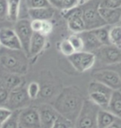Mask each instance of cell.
<instances>
[{"label": "cell", "instance_id": "obj_1", "mask_svg": "<svg viewBox=\"0 0 121 128\" xmlns=\"http://www.w3.org/2000/svg\"><path fill=\"white\" fill-rule=\"evenodd\" d=\"M85 98L83 94L76 86L64 88L56 96L53 107L62 116L74 123L81 112Z\"/></svg>", "mask_w": 121, "mask_h": 128}, {"label": "cell", "instance_id": "obj_2", "mask_svg": "<svg viewBox=\"0 0 121 128\" xmlns=\"http://www.w3.org/2000/svg\"><path fill=\"white\" fill-rule=\"evenodd\" d=\"M28 59L29 58L23 50L0 48V63L7 72L24 75L28 70Z\"/></svg>", "mask_w": 121, "mask_h": 128}, {"label": "cell", "instance_id": "obj_3", "mask_svg": "<svg viewBox=\"0 0 121 128\" xmlns=\"http://www.w3.org/2000/svg\"><path fill=\"white\" fill-rule=\"evenodd\" d=\"M100 108L90 99H85L74 128H97V114Z\"/></svg>", "mask_w": 121, "mask_h": 128}, {"label": "cell", "instance_id": "obj_4", "mask_svg": "<svg viewBox=\"0 0 121 128\" xmlns=\"http://www.w3.org/2000/svg\"><path fill=\"white\" fill-rule=\"evenodd\" d=\"M100 1V0H91L86 4L81 5L86 30H93L106 25L99 12Z\"/></svg>", "mask_w": 121, "mask_h": 128}, {"label": "cell", "instance_id": "obj_5", "mask_svg": "<svg viewBox=\"0 0 121 128\" xmlns=\"http://www.w3.org/2000/svg\"><path fill=\"white\" fill-rule=\"evenodd\" d=\"M113 91L114 90L104 83L93 80L89 83L88 86L89 99L96 104L100 108L106 109Z\"/></svg>", "mask_w": 121, "mask_h": 128}, {"label": "cell", "instance_id": "obj_6", "mask_svg": "<svg viewBox=\"0 0 121 128\" xmlns=\"http://www.w3.org/2000/svg\"><path fill=\"white\" fill-rule=\"evenodd\" d=\"M93 80L104 83L112 90H121V73L116 69L103 66L91 73Z\"/></svg>", "mask_w": 121, "mask_h": 128}, {"label": "cell", "instance_id": "obj_7", "mask_svg": "<svg viewBox=\"0 0 121 128\" xmlns=\"http://www.w3.org/2000/svg\"><path fill=\"white\" fill-rule=\"evenodd\" d=\"M96 62L102 66L118 65L121 63V48L112 44L104 45L95 52Z\"/></svg>", "mask_w": 121, "mask_h": 128}, {"label": "cell", "instance_id": "obj_8", "mask_svg": "<svg viewBox=\"0 0 121 128\" xmlns=\"http://www.w3.org/2000/svg\"><path fill=\"white\" fill-rule=\"evenodd\" d=\"M31 101L32 100L27 94V88L24 86V83H22L21 86L9 92L8 99L5 108L12 112L15 110H21L30 106Z\"/></svg>", "mask_w": 121, "mask_h": 128}, {"label": "cell", "instance_id": "obj_9", "mask_svg": "<svg viewBox=\"0 0 121 128\" xmlns=\"http://www.w3.org/2000/svg\"><path fill=\"white\" fill-rule=\"evenodd\" d=\"M67 60L77 72H85L91 70L95 66L96 58L94 52L81 51V52H75L73 54L67 57Z\"/></svg>", "mask_w": 121, "mask_h": 128}, {"label": "cell", "instance_id": "obj_10", "mask_svg": "<svg viewBox=\"0 0 121 128\" xmlns=\"http://www.w3.org/2000/svg\"><path fill=\"white\" fill-rule=\"evenodd\" d=\"M62 17L66 20L68 29L72 33H81L86 30V26L82 18L81 6L66 12H61Z\"/></svg>", "mask_w": 121, "mask_h": 128}, {"label": "cell", "instance_id": "obj_11", "mask_svg": "<svg viewBox=\"0 0 121 128\" xmlns=\"http://www.w3.org/2000/svg\"><path fill=\"white\" fill-rule=\"evenodd\" d=\"M14 31L17 33L20 42H21L22 50L28 56V49L31 38L32 37L33 31L31 28V21L28 18H19L15 22Z\"/></svg>", "mask_w": 121, "mask_h": 128}, {"label": "cell", "instance_id": "obj_12", "mask_svg": "<svg viewBox=\"0 0 121 128\" xmlns=\"http://www.w3.org/2000/svg\"><path fill=\"white\" fill-rule=\"evenodd\" d=\"M19 128H41L37 107L28 106L19 112Z\"/></svg>", "mask_w": 121, "mask_h": 128}, {"label": "cell", "instance_id": "obj_13", "mask_svg": "<svg viewBox=\"0 0 121 128\" xmlns=\"http://www.w3.org/2000/svg\"><path fill=\"white\" fill-rule=\"evenodd\" d=\"M37 107L39 112L41 128H51L60 114L50 104L42 103Z\"/></svg>", "mask_w": 121, "mask_h": 128}, {"label": "cell", "instance_id": "obj_14", "mask_svg": "<svg viewBox=\"0 0 121 128\" xmlns=\"http://www.w3.org/2000/svg\"><path fill=\"white\" fill-rule=\"evenodd\" d=\"M0 44L1 47L11 50H22L17 33L14 29L9 28H2L0 29Z\"/></svg>", "mask_w": 121, "mask_h": 128}, {"label": "cell", "instance_id": "obj_15", "mask_svg": "<svg viewBox=\"0 0 121 128\" xmlns=\"http://www.w3.org/2000/svg\"><path fill=\"white\" fill-rule=\"evenodd\" d=\"M47 37L40 32H33L31 38L29 49H28V58H34L44 50L47 44Z\"/></svg>", "mask_w": 121, "mask_h": 128}, {"label": "cell", "instance_id": "obj_16", "mask_svg": "<svg viewBox=\"0 0 121 128\" xmlns=\"http://www.w3.org/2000/svg\"><path fill=\"white\" fill-rule=\"evenodd\" d=\"M84 42V51L90 52H96L102 46H104L92 30H85L80 33Z\"/></svg>", "mask_w": 121, "mask_h": 128}, {"label": "cell", "instance_id": "obj_17", "mask_svg": "<svg viewBox=\"0 0 121 128\" xmlns=\"http://www.w3.org/2000/svg\"><path fill=\"white\" fill-rule=\"evenodd\" d=\"M99 12L106 25L114 26L120 24L121 20V8H99Z\"/></svg>", "mask_w": 121, "mask_h": 128}, {"label": "cell", "instance_id": "obj_18", "mask_svg": "<svg viewBox=\"0 0 121 128\" xmlns=\"http://www.w3.org/2000/svg\"><path fill=\"white\" fill-rule=\"evenodd\" d=\"M55 9L53 7L27 9V14L31 19H38L45 21L51 20L55 15Z\"/></svg>", "mask_w": 121, "mask_h": 128}, {"label": "cell", "instance_id": "obj_19", "mask_svg": "<svg viewBox=\"0 0 121 128\" xmlns=\"http://www.w3.org/2000/svg\"><path fill=\"white\" fill-rule=\"evenodd\" d=\"M1 83L2 85L5 86L8 91H12V89L21 86L22 83H24L22 75L12 72H7L2 76Z\"/></svg>", "mask_w": 121, "mask_h": 128}, {"label": "cell", "instance_id": "obj_20", "mask_svg": "<svg viewBox=\"0 0 121 128\" xmlns=\"http://www.w3.org/2000/svg\"><path fill=\"white\" fill-rule=\"evenodd\" d=\"M106 110L121 118V90H114L110 96Z\"/></svg>", "mask_w": 121, "mask_h": 128}, {"label": "cell", "instance_id": "obj_21", "mask_svg": "<svg viewBox=\"0 0 121 128\" xmlns=\"http://www.w3.org/2000/svg\"><path fill=\"white\" fill-rule=\"evenodd\" d=\"M116 119L117 116L108 110L100 108L97 114V128H106Z\"/></svg>", "mask_w": 121, "mask_h": 128}, {"label": "cell", "instance_id": "obj_22", "mask_svg": "<svg viewBox=\"0 0 121 128\" xmlns=\"http://www.w3.org/2000/svg\"><path fill=\"white\" fill-rule=\"evenodd\" d=\"M22 0H7V19L15 22L19 19Z\"/></svg>", "mask_w": 121, "mask_h": 128}, {"label": "cell", "instance_id": "obj_23", "mask_svg": "<svg viewBox=\"0 0 121 128\" xmlns=\"http://www.w3.org/2000/svg\"><path fill=\"white\" fill-rule=\"evenodd\" d=\"M110 44L121 48V25L117 24L110 26L109 31Z\"/></svg>", "mask_w": 121, "mask_h": 128}, {"label": "cell", "instance_id": "obj_24", "mask_svg": "<svg viewBox=\"0 0 121 128\" xmlns=\"http://www.w3.org/2000/svg\"><path fill=\"white\" fill-rule=\"evenodd\" d=\"M20 110L12 111L11 115L1 124V128H19Z\"/></svg>", "mask_w": 121, "mask_h": 128}, {"label": "cell", "instance_id": "obj_25", "mask_svg": "<svg viewBox=\"0 0 121 128\" xmlns=\"http://www.w3.org/2000/svg\"><path fill=\"white\" fill-rule=\"evenodd\" d=\"M110 26L105 25V26L98 28L93 29L92 31L96 34V36L100 40V42L103 45H110V38H109V31Z\"/></svg>", "mask_w": 121, "mask_h": 128}, {"label": "cell", "instance_id": "obj_26", "mask_svg": "<svg viewBox=\"0 0 121 128\" xmlns=\"http://www.w3.org/2000/svg\"><path fill=\"white\" fill-rule=\"evenodd\" d=\"M57 49L61 54L66 56V58L75 52L74 48L72 45H71V43L70 42V41L68 40V38L62 39L61 42L57 43Z\"/></svg>", "mask_w": 121, "mask_h": 128}, {"label": "cell", "instance_id": "obj_27", "mask_svg": "<svg viewBox=\"0 0 121 128\" xmlns=\"http://www.w3.org/2000/svg\"><path fill=\"white\" fill-rule=\"evenodd\" d=\"M56 91V86H55V84L53 85L51 82H46L43 84L42 86H41L39 96H42V98L43 99L51 98V97L55 95Z\"/></svg>", "mask_w": 121, "mask_h": 128}, {"label": "cell", "instance_id": "obj_28", "mask_svg": "<svg viewBox=\"0 0 121 128\" xmlns=\"http://www.w3.org/2000/svg\"><path fill=\"white\" fill-rule=\"evenodd\" d=\"M67 38L72 45L75 52L84 51V42L80 33H72Z\"/></svg>", "mask_w": 121, "mask_h": 128}, {"label": "cell", "instance_id": "obj_29", "mask_svg": "<svg viewBox=\"0 0 121 128\" xmlns=\"http://www.w3.org/2000/svg\"><path fill=\"white\" fill-rule=\"evenodd\" d=\"M40 90H41V86L37 82H32L27 86V94L31 100H36L39 96Z\"/></svg>", "mask_w": 121, "mask_h": 128}, {"label": "cell", "instance_id": "obj_30", "mask_svg": "<svg viewBox=\"0 0 121 128\" xmlns=\"http://www.w3.org/2000/svg\"><path fill=\"white\" fill-rule=\"evenodd\" d=\"M25 5L27 9L51 7L48 0H25Z\"/></svg>", "mask_w": 121, "mask_h": 128}, {"label": "cell", "instance_id": "obj_31", "mask_svg": "<svg viewBox=\"0 0 121 128\" xmlns=\"http://www.w3.org/2000/svg\"><path fill=\"white\" fill-rule=\"evenodd\" d=\"M74 127V123L66 117L59 115L51 128H71Z\"/></svg>", "mask_w": 121, "mask_h": 128}, {"label": "cell", "instance_id": "obj_32", "mask_svg": "<svg viewBox=\"0 0 121 128\" xmlns=\"http://www.w3.org/2000/svg\"><path fill=\"white\" fill-rule=\"evenodd\" d=\"M100 8H121V0H100Z\"/></svg>", "mask_w": 121, "mask_h": 128}, {"label": "cell", "instance_id": "obj_33", "mask_svg": "<svg viewBox=\"0 0 121 128\" xmlns=\"http://www.w3.org/2000/svg\"><path fill=\"white\" fill-rule=\"evenodd\" d=\"M9 92L2 85H0V107H5L8 99Z\"/></svg>", "mask_w": 121, "mask_h": 128}, {"label": "cell", "instance_id": "obj_34", "mask_svg": "<svg viewBox=\"0 0 121 128\" xmlns=\"http://www.w3.org/2000/svg\"><path fill=\"white\" fill-rule=\"evenodd\" d=\"M79 6L78 0H64L61 5V12H66Z\"/></svg>", "mask_w": 121, "mask_h": 128}, {"label": "cell", "instance_id": "obj_35", "mask_svg": "<svg viewBox=\"0 0 121 128\" xmlns=\"http://www.w3.org/2000/svg\"><path fill=\"white\" fill-rule=\"evenodd\" d=\"M53 31V24L50 20H45V21H42V29H41L40 33L42 35L47 36L51 33Z\"/></svg>", "mask_w": 121, "mask_h": 128}, {"label": "cell", "instance_id": "obj_36", "mask_svg": "<svg viewBox=\"0 0 121 128\" xmlns=\"http://www.w3.org/2000/svg\"><path fill=\"white\" fill-rule=\"evenodd\" d=\"M7 19V0H0V22Z\"/></svg>", "mask_w": 121, "mask_h": 128}, {"label": "cell", "instance_id": "obj_37", "mask_svg": "<svg viewBox=\"0 0 121 128\" xmlns=\"http://www.w3.org/2000/svg\"><path fill=\"white\" fill-rule=\"evenodd\" d=\"M42 21L38 19H32L31 20V28L33 32H40L42 29Z\"/></svg>", "mask_w": 121, "mask_h": 128}, {"label": "cell", "instance_id": "obj_38", "mask_svg": "<svg viewBox=\"0 0 121 128\" xmlns=\"http://www.w3.org/2000/svg\"><path fill=\"white\" fill-rule=\"evenodd\" d=\"M12 113V111H10L5 107H0V124H2L7 117Z\"/></svg>", "mask_w": 121, "mask_h": 128}, {"label": "cell", "instance_id": "obj_39", "mask_svg": "<svg viewBox=\"0 0 121 128\" xmlns=\"http://www.w3.org/2000/svg\"><path fill=\"white\" fill-rule=\"evenodd\" d=\"M64 0H48V2H50L51 6L53 7L54 8L61 10V5H62Z\"/></svg>", "mask_w": 121, "mask_h": 128}, {"label": "cell", "instance_id": "obj_40", "mask_svg": "<svg viewBox=\"0 0 121 128\" xmlns=\"http://www.w3.org/2000/svg\"><path fill=\"white\" fill-rule=\"evenodd\" d=\"M106 128H121V118L117 117V119Z\"/></svg>", "mask_w": 121, "mask_h": 128}, {"label": "cell", "instance_id": "obj_41", "mask_svg": "<svg viewBox=\"0 0 121 128\" xmlns=\"http://www.w3.org/2000/svg\"><path fill=\"white\" fill-rule=\"evenodd\" d=\"M90 1H91V0H78V2H79V5L81 6V5L86 4V2H88Z\"/></svg>", "mask_w": 121, "mask_h": 128}, {"label": "cell", "instance_id": "obj_42", "mask_svg": "<svg viewBox=\"0 0 121 128\" xmlns=\"http://www.w3.org/2000/svg\"><path fill=\"white\" fill-rule=\"evenodd\" d=\"M0 85H2V83H1V79H0Z\"/></svg>", "mask_w": 121, "mask_h": 128}, {"label": "cell", "instance_id": "obj_43", "mask_svg": "<svg viewBox=\"0 0 121 128\" xmlns=\"http://www.w3.org/2000/svg\"><path fill=\"white\" fill-rule=\"evenodd\" d=\"M120 24L121 25V20H120Z\"/></svg>", "mask_w": 121, "mask_h": 128}, {"label": "cell", "instance_id": "obj_44", "mask_svg": "<svg viewBox=\"0 0 121 128\" xmlns=\"http://www.w3.org/2000/svg\"><path fill=\"white\" fill-rule=\"evenodd\" d=\"M0 128H1V124H0Z\"/></svg>", "mask_w": 121, "mask_h": 128}, {"label": "cell", "instance_id": "obj_45", "mask_svg": "<svg viewBox=\"0 0 121 128\" xmlns=\"http://www.w3.org/2000/svg\"><path fill=\"white\" fill-rule=\"evenodd\" d=\"M0 48H1V44H0Z\"/></svg>", "mask_w": 121, "mask_h": 128}, {"label": "cell", "instance_id": "obj_46", "mask_svg": "<svg viewBox=\"0 0 121 128\" xmlns=\"http://www.w3.org/2000/svg\"><path fill=\"white\" fill-rule=\"evenodd\" d=\"M71 128H74V127H71Z\"/></svg>", "mask_w": 121, "mask_h": 128}]
</instances>
